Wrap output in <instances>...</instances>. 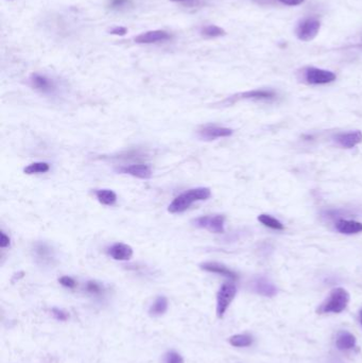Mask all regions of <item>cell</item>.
Wrapping results in <instances>:
<instances>
[{"mask_svg":"<svg viewBox=\"0 0 362 363\" xmlns=\"http://www.w3.org/2000/svg\"><path fill=\"white\" fill-rule=\"evenodd\" d=\"M212 197V191L208 187H198L189 189L176 197L170 205L168 206V212L170 214H182L189 207L199 201L209 200Z\"/></svg>","mask_w":362,"mask_h":363,"instance_id":"cell-1","label":"cell"},{"mask_svg":"<svg viewBox=\"0 0 362 363\" xmlns=\"http://www.w3.org/2000/svg\"><path fill=\"white\" fill-rule=\"evenodd\" d=\"M350 294L343 288H335L331 290L327 299L317 309L320 315L324 314H340L348 305Z\"/></svg>","mask_w":362,"mask_h":363,"instance_id":"cell-2","label":"cell"},{"mask_svg":"<svg viewBox=\"0 0 362 363\" xmlns=\"http://www.w3.org/2000/svg\"><path fill=\"white\" fill-rule=\"evenodd\" d=\"M237 293V288L234 283L225 282L219 289L217 294V316L218 318H223L227 308L229 307L232 300L235 299Z\"/></svg>","mask_w":362,"mask_h":363,"instance_id":"cell-3","label":"cell"},{"mask_svg":"<svg viewBox=\"0 0 362 363\" xmlns=\"http://www.w3.org/2000/svg\"><path fill=\"white\" fill-rule=\"evenodd\" d=\"M225 217L223 215L215 216H202L192 221L193 225L199 228H205L215 234H222L224 232Z\"/></svg>","mask_w":362,"mask_h":363,"instance_id":"cell-4","label":"cell"},{"mask_svg":"<svg viewBox=\"0 0 362 363\" xmlns=\"http://www.w3.org/2000/svg\"><path fill=\"white\" fill-rule=\"evenodd\" d=\"M321 23L317 18H305L297 24L295 34L300 41L309 42L318 35Z\"/></svg>","mask_w":362,"mask_h":363,"instance_id":"cell-5","label":"cell"},{"mask_svg":"<svg viewBox=\"0 0 362 363\" xmlns=\"http://www.w3.org/2000/svg\"><path fill=\"white\" fill-rule=\"evenodd\" d=\"M335 74L329 70L320 69L316 67H308L305 69V80L312 85L328 84L335 80Z\"/></svg>","mask_w":362,"mask_h":363,"instance_id":"cell-6","label":"cell"},{"mask_svg":"<svg viewBox=\"0 0 362 363\" xmlns=\"http://www.w3.org/2000/svg\"><path fill=\"white\" fill-rule=\"evenodd\" d=\"M231 134H232L231 128L218 126L215 124L204 125L201 128H199V131H198L199 138L202 140H206V141H212V140L222 138V137H228Z\"/></svg>","mask_w":362,"mask_h":363,"instance_id":"cell-7","label":"cell"},{"mask_svg":"<svg viewBox=\"0 0 362 363\" xmlns=\"http://www.w3.org/2000/svg\"><path fill=\"white\" fill-rule=\"evenodd\" d=\"M119 173L132 175L141 179H149L152 177V170L150 166L144 164H135L130 166H123L117 169Z\"/></svg>","mask_w":362,"mask_h":363,"instance_id":"cell-8","label":"cell"},{"mask_svg":"<svg viewBox=\"0 0 362 363\" xmlns=\"http://www.w3.org/2000/svg\"><path fill=\"white\" fill-rule=\"evenodd\" d=\"M171 38V35L164 30H153L141 33L136 36L134 40L138 44H154L159 42H165Z\"/></svg>","mask_w":362,"mask_h":363,"instance_id":"cell-9","label":"cell"},{"mask_svg":"<svg viewBox=\"0 0 362 363\" xmlns=\"http://www.w3.org/2000/svg\"><path fill=\"white\" fill-rule=\"evenodd\" d=\"M30 82L33 88L44 94L54 93L56 89V84L53 80H50L49 77L43 74L33 73L30 77Z\"/></svg>","mask_w":362,"mask_h":363,"instance_id":"cell-10","label":"cell"},{"mask_svg":"<svg viewBox=\"0 0 362 363\" xmlns=\"http://www.w3.org/2000/svg\"><path fill=\"white\" fill-rule=\"evenodd\" d=\"M109 255L115 259V261L119 262H125L130 261L133 256V249L130 245L124 244V243H115L113 244L108 251Z\"/></svg>","mask_w":362,"mask_h":363,"instance_id":"cell-11","label":"cell"},{"mask_svg":"<svg viewBox=\"0 0 362 363\" xmlns=\"http://www.w3.org/2000/svg\"><path fill=\"white\" fill-rule=\"evenodd\" d=\"M334 139L341 147L346 149H352L357 145H359L362 141V133L360 131L340 133L338 135H335Z\"/></svg>","mask_w":362,"mask_h":363,"instance_id":"cell-12","label":"cell"},{"mask_svg":"<svg viewBox=\"0 0 362 363\" xmlns=\"http://www.w3.org/2000/svg\"><path fill=\"white\" fill-rule=\"evenodd\" d=\"M201 269L206 271V272H211V273H216L219 275L225 276L229 279H234L236 280L238 278V275L236 272H234L232 270H230L229 268L225 267L224 265L218 264V263H205L201 265Z\"/></svg>","mask_w":362,"mask_h":363,"instance_id":"cell-13","label":"cell"},{"mask_svg":"<svg viewBox=\"0 0 362 363\" xmlns=\"http://www.w3.org/2000/svg\"><path fill=\"white\" fill-rule=\"evenodd\" d=\"M335 228H337V230L341 232V234L353 235L362 231V223L354 221V220L341 219L335 223Z\"/></svg>","mask_w":362,"mask_h":363,"instance_id":"cell-14","label":"cell"},{"mask_svg":"<svg viewBox=\"0 0 362 363\" xmlns=\"http://www.w3.org/2000/svg\"><path fill=\"white\" fill-rule=\"evenodd\" d=\"M254 290L264 296H274L276 294V288L272 282H270L265 277H258L253 282Z\"/></svg>","mask_w":362,"mask_h":363,"instance_id":"cell-15","label":"cell"},{"mask_svg":"<svg viewBox=\"0 0 362 363\" xmlns=\"http://www.w3.org/2000/svg\"><path fill=\"white\" fill-rule=\"evenodd\" d=\"M275 97H276L275 92L270 89H255L239 95V98L241 99H253V100H272Z\"/></svg>","mask_w":362,"mask_h":363,"instance_id":"cell-16","label":"cell"},{"mask_svg":"<svg viewBox=\"0 0 362 363\" xmlns=\"http://www.w3.org/2000/svg\"><path fill=\"white\" fill-rule=\"evenodd\" d=\"M356 345V338L351 332L348 331H341L335 340V346H337L340 351H347V349H352Z\"/></svg>","mask_w":362,"mask_h":363,"instance_id":"cell-17","label":"cell"},{"mask_svg":"<svg viewBox=\"0 0 362 363\" xmlns=\"http://www.w3.org/2000/svg\"><path fill=\"white\" fill-rule=\"evenodd\" d=\"M98 201L106 206H112L117 201V194L111 189H99L95 191Z\"/></svg>","mask_w":362,"mask_h":363,"instance_id":"cell-18","label":"cell"},{"mask_svg":"<svg viewBox=\"0 0 362 363\" xmlns=\"http://www.w3.org/2000/svg\"><path fill=\"white\" fill-rule=\"evenodd\" d=\"M168 309V300L166 299L165 296H159L155 302L152 304L149 313L151 316L154 317H159V316H163Z\"/></svg>","mask_w":362,"mask_h":363,"instance_id":"cell-19","label":"cell"},{"mask_svg":"<svg viewBox=\"0 0 362 363\" xmlns=\"http://www.w3.org/2000/svg\"><path fill=\"white\" fill-rule=\"evenodd\" d=\"M50 170V165L46 162H36L28 165L23 169L25 174H37V173H46Z\"/></svg>","mask_w":362,"mask_h":363,"instance_id":"cell-20","label":"cell"},{"mask_svg":"<svg viewBox=\"0 0 362 363\" xmlns=\"http://www.w3.org/2000/svg\"><path fill=\"white\" fill-rule=\"evenodd\" d=\"M229 344L235 347H247L253 343L252 336L248 334H235L229 338Z\"/></svg>","mask_w":362,"mask_h":363,"instance_id":"cell-21","label":"cell"},{"mask_svg":"<svg viewBox=\"0 0 362 363\" xmlns=\"http://www.w3.org/2000/svg\"><path fill=\"white\" fill-rule=\"evenodd\" d=\"M258 221L262 222L264 225L273 228V229H283V225L281 224L280 221H278L277 219L273 218L270 215H261L258 216Z\"/></svg>","mask_w":362,"mask_h":363,"instance_id":"cell-22","label":"cell"},{"mask_svg":"<svg viewBox=\"0 0 362 363\" xmlns=\"http://www.w3.org/2000/svg\"><path fill=\"white\" fill-rule=\"evenodd\" d=\"M34 253L42 261H49L51 256V249L45 243H37L34 248Z\"/></svg>","mask_w":362,"mask_h":363,"instance_id":"cell-23","label":"cell"},{"mask_svg":"<svg viewBox=\"0 0 362 363\" xmlns=\"http://www.w3.org/2000/svg\"><path fill=\"white\" fill-rule=\"evenodd\" d=\"M202 34L208 37H219L225 35V31L222 28L218 27V25L210 24L202 29Z\"/></svg>","mask_w":362,"mask_h":363,"instance_id":"cell-24","label":"cell"},{"mask_svg":"<svg viewBox=\"0 0 362 363\" xmlns=\"http://www.w3.org/2000/svg\"><path fill=\"white\" fill-rule=\"evenodd\" d=\"M133 5L132 0H110L109 8L116 11H121L131 8Z\"/></svg>","mask_w":362,"mask_h":363,"instance_id":"cell-25","label":"cell"},{"mask_svg":"<svg viewBox=\"0 0 362 363\" xmlns=\"http://www.w3.org/2000/svg\"><path fill=\"white\" fill-rule=\"evenodd\" d=\"M167 363H184V359L182 358L178 353L176 352H170L167 355L166 359Z\"/></svg>","mask_w":362,"mask_h":363,"instance_id":"cell-26","label":"cell"},{"mask_svg":"<svg viewBox=\"0 0 362 363\" xmlns=\"http://www.w3.org/2000/svg\"><path fill=\"white\" fill-rule=\"evenodd\" d=\"M59 281H60V283L62 284V286L66 287V288H70V289L74 288L75 284H76L75 280L73 278L69 277V276H63V277H61L59 279Z\"/></svg>","mask_w":362,"mask_h":363,"instance_id":"cell-27","label":"cell"},{"mask_svg":"<svg viewBox=\"0 0 362 363\" xmlns=\"http://www.w3.org/2000/svg\"><path fill=\"white\" fill-rule=\"evenodd\" d=\"M86 290L93 294H98L101 292V286L96 281H88L86 284Z\"/></svg>","mask_w":362,"mask_h":363,"instance_id":"cell-28","label":"cell"},{"mask_svg":"<svg viewBox=\"0 0 362 363\" xmlns=\"http://www.w3.org/2000/svg\"><path fill=\"white\" fill-rule=\"evenodd\" d=\"M53 314H54L55 318L57 320H59V321H66L68 319L67 314H65L63 310H60L58 308H54L53 309Z\"/></svg>","mask_w":362,"mask_h":363,"instance_id":"cell-29","label":"cell"},{"mask_svg":"<svg viewBox=\"0 0 362 363\" xmlns=\"http://www.w3.org/2000/svg\"><path fill=\"white\" fill-rule=\"evenodd\" d=\"M10 245V238L9 236H7L4 231L0 232V248H8Z\"/></svg>","mask_w":362,"mask_h":363,"instance_id":"cell-30","label":"cell"},{"mask_svg":"<svg viewBox=\"0 0 362 363\" xmlns=\"http://www.w3.org/2000/svg\"><path fill=\"white\" fill-rule=\"evenodd\" d=\"M278 2L286 6H299L303 4L305 0H278Z\"/></svg>","mask_w":362,"mask_h":363,"instance_id":"cell-31","label":"cell"},{"mask_svg":"<svg viewBox=\"0 0 362 363\" xmlns=\"http://www.w3.org/2000/svg\"><path fill=\"white\" fill-rule=\"evenodd\" d=\"M126 29L125 28H122V27H116L114 29L111 30V33L112 34H115V35H124L126 33Z\"/></svg>","mask_w":362,"mask_h":363,"instance_id":"cell-32","label":"cell"},{"mask_svg":"<svg viewBox=\"0 0 362 363\" xmlns=\"http://www.w3.org/2000/svg\"><path fill=\"white\" fill-rule=\"evenodd\" d=\"M170 2H174V3H186V2H191V0H170Z\"/></svg>","mask_w":362,"mask_h":363,"instance_id":"cell-33","label":"cell"},{"mask_svg":"<svg viewBox=\"0 0 362 363\" xmlns=\"http://www.w3.org/2000/svg\"><path fill=\"white\" fill-rule=\"evenodd\" d=\"M359 317H360V323H361V325H362V309H361V311H360Z\"/></svg>","mask_w":362,"mask_h":363,"instance_id":"cell-34","label":"cell"},{"mask_svg":"<svg viewBox=\"0 0 362 363\" xmlns=\"http://www.w3.org/2000/svg\"><path fill=\"white\" fill-rule=\"evenodd\" d=\"M357 47H359V48H360V49H362V45H358V46H357Z\"/></svg>","mask_w":362,"mask_h":363,"instance_id":"cell-35","label":"cell"}]
</instances>
